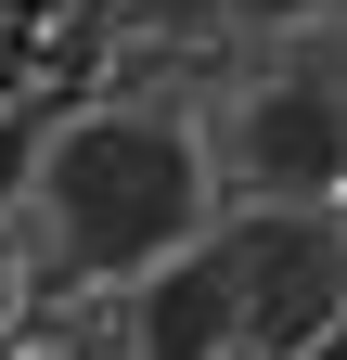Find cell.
<instances>
[{"instance_id": "obj_1", "label": "cell", "mask_w": 347, "mask_h": 360, "mask_svg": "<svg viewBox=\"0 0 347 360\" xmlns=\"http://www.w3.org/2000/svg\"><path fill=\"white\" fill-rule=\"evenodd\" d=\"M206 142L181 116L155 103H91L65 116L52 142H39V219H52V245L77 270H103V283H129V270H155L167 245L206 232Z\"/></svg>"}, {"instance_id": "obj_2", "label": "cell", "mask_w": 347, "mask_h": 360, "mask_svg": "<svg viewBox=\"0 0 347 360\" xmlns=\"http://www.w3.org/2000/svg\"><path fill=\"white\" fill-rule=\"evenodd\" d=\"M219 270H232V360H309L322 322L347 309V219L244 206V219H219Z\"/></svg>"}, {"instance_id": "obj_3", "label": "cell", "mask_w": 347, "mask_h": 360, "mask_svg": "<svg viewBox=\"0 0 347 360\" xmlns=\"http://www.w3.org/2000/svg\"><path fill=\"white\" fill-rule=\"evenodd\" d=\"M219 155L244 180V206H347V90L309 65L257 77L219 129Z\"/></svg>"}, {"instance_id": "obj_4", "label": "cell", "mask_w": 347, "mask_h": 360, "mask_svg": "<svg viewBox=\"0 0 347 360\" xmlns=\"http://www.w3.org/2000/svg\"><path fill=\"white\" fill-rule=\"evenodd\" d=\"M129 335L142 360H232V270H219V232L167 245L155 270H129Z\"/></svg>"}, {"instance_id": "obj_5", "label": "cell", "mask_w": 347, "mask_h": 360, "mask_svg": "<svg viewBox=\"0 0 347 360\" xmlns=\"http://www.w3.org/2000/svg\"><path fill=\"white\" fill-rule=\"evenodd\" d=\"M206 13H219V26H296L309 0H206Z\"/></svg>"}, {"instance_id": "obj_6", "label": "cell", "mask_w": 347, "mask_h": 360, "mask_svg": "<svg viewBox=\"0 0 347 360\" xmlns=\"http://www.w3.org/2000/svg\"><path fill=\"white\" fill-rule=\"evenodd\" d=\"M309 360H347V309H334V322H322V347H309Z\"/></svg>"}]
</instances>
